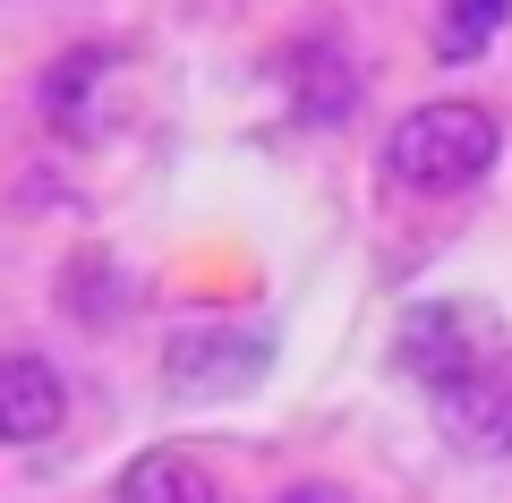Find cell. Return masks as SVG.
<instances>
[{
  "mask_svg": "<svg viewBox=\"0 0 512 503\" xmlns=\"http://www.w3.org/2000/svg\"><path fill=\"white\" fill-rule=\"evenodd\" d=\"M495 154H504V128L487 103H419L384 145V171L410 197H461L495 171Z\"/></svg>",
  "mask_w": 512,
  "mask_h": 503,
  "instance_id": "obj_1",
  "label": "cell"
},
{
  "mask_svg": "<svg viewBox=\"0 0 512 503\" xmlns=\"http://www.w3.org/2000/svg\"><path fill=\"white\" fill-rule=\"evenodd\" d=\"M495 350H504V324L495 316H478V307H461V299H427V307L402 316L393 359H402V376H419L427 401H436V393H453V384L487 376Z\"/></svg>",
  "mask_w": 512,
  "mask_h": 503,
  "instance_id": "obj_2",
  "label": "cell"
},
{
  "mask_svg": "<svg viewBox=\"0 0 512 503\" xmlns=\"http://www.w3.org/2000/svg\"><path fill=\"white\" fill-rule=\"evenodd\" d=\"M120 69H128L120 52H69V60H52V69H43V120H52L60 137L94 145L111 128V86H120Z\"/></svg>",
  "mask_w": 512,
  "mask_h": 503,
  "instance_id": "obj_3",
  "label": "cell"
},
{
  "mask_svg": "<svg viewBox=\"0 0 512 503\" xmlns=\"http://www.w3.org/2000/svg\"><path fill=\"white\" fill-rule=\"evenodd\" d=\"M436 427L453 452H478V461H504L512 452V376H470L453 393H436Z\"/></svg>",
  "mask_w": 512,
  "mask_h": 503,
  "instance_id": "obj_4",
  "label": "cell"
},
{
  "mask_svg": "<svg viewBox=\"0 0 512 503\" xmlns=\"http://www.w3.org/2000/svg\"><path fill=\"white\" fill-rule=\"evenodd\" d=\"M60 418H69V393H60L52 359L9 350V359H0V444H43Z\"/></svg>",
  "mask_w": 512,
  "mask_h": 503,
  "instance_id": "obj_5",
  "label": "cell"
},
{
  "mask_svg": "<svg viewBox=\"0 0 512 503\" xmlns=\"http://www.w3.org/2000/svg\"><path fill=\"white\" fill-rule=\"evenodd\" d=\"M291 103H299V120L308 128H333V120H350L359 111V69H350V52L342 43H299L291 52Z\"/></svg>",
  "mask_w": 512,
  "mask_h": 503,
  "instance_id": "obj_6",
  "label": "cell"
},
{
  "mask_svg": "<svg viewBox=\"0 0 512 503\" xmlns=\"http://www.w3.org/2000/svg\"><path fill=\"white\" fill-rule=\"evenodd\" d=\"M256 367H265V342H248V333H180L171 342L180 384H248Z\"/></svg>",
  "mask_w": 512,
  "mask_h": 503,
  "instance_id": "obj_7",
  "label": "cell"
},
{
  "mask_svg": "<svg viewBox=\"0 0 512 503\" xmlns=\"http://www.w3.org/2000/svg\"><path fill=\"white\" fill-rule=\"evenodd\" d=\"M111 503H222L214 478H205L188 452H137V461L120 469V495Z\"/></svg>",
  "mask_w": 512,
  "mask_h": 503,
  "instance_id": "obj_8",
  "label": "cell"
},
{
  "mask_svg": "<svg viewBox=\"0 0 512 503\" xmlns=\"http://www.w3.org/2000/svg\"><path fill=\"white\" fill-rule=\"evenodd\" d=\"M504 18H512V0H444V18H436V60L487 52V43L504 35Z\"/></svg>",
  "mask_w": 512,
  "mask_h": 503,
  "instance_id": "obj_9",
  "label": "cell"
},
{
  "mask_svg": "<svg viewBox=\"0 0 512 503\" xmlns=\"http://www.w3.org/2000/svg\"><path fill=\"white\" fill-rule=\"evenodd\" d=\"M282 503H359V495H342V486H325V478H299Z\"/></svg>",
  "mask_w": 512,
  "mask_h": 503,
  "instance_id": "obj_10",
  "label": "cell"
}]
</instances>
